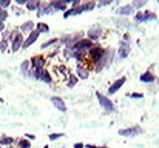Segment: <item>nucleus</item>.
<instances>
[{"instance_id":"obj_1","label":"nucleus","mask_w":159,"mask_h":148,"mask_svg":"<svg viewBox=\"0 0 159 148\" xmlns=\"http://www.w3.org/2000/svg\"><path fill=\"white\" fill-rule=\"evenodd\" d=\"M114 56H116V49H111V48L105 49V52H104V56L101 57V60L93 66V68H94V73H101L102 70H105L107 66H110L111 62H113V59H114Z\"/></svg>"},{"instance_id":"obj_2","label":"nucleus","mask_w":159,"mask_h":148,"mask_svg":"<svg viewBox=\"0 0 159 148\" xmlns=\"http://www.w3.org/2000/svg\"><path fill=\"white\" fill-rule=\"evenodd\" d=\"M133 20L136 23H147V22H152V20H158V16L153 11H138L133 16Z\"/></svg>"},{"instance_id":"obj_3","label":"nucleus","mask_w":159,"mask_h":148,"mask_svg":"<svg viewBox=\"0 0 159 148\" xmlns=\"http://www.w3.org/2000/svg\"><path fill=\"white\" fill-rule=\"evenodd\" d=\"M96 97H98V102H99L101 108L105 111L107 114H110V113L114 111V103L111 102V99L108 97V96L102 94V93H99V91H96Z\"/></svg>"},{"instance_id":"obj_4","label":"nucleus","mask_w":159,"mask_h":148,"mask_svg":"<svg viewBox=\"0 0 159 148\" xmlns=\"http://www.w3.org/2000/svg\"><path fill=\"white\" fill-rule=\"evenodd\" d=\"M105 49L107 48H104V47H101V45H94L93 48L90 49L88 52H87V57L91 60V63H93V66L101 60V57L104 56V52H105Z\"/></svg>"},{"instance_id":"obj_5","label":"nucleus","mask_w":159,"mask_h":148,"mask_svg":"<svg viewBox=\"0 0 159 148\" xmlns=\"http://www.w3.org/2000/svg\"><path fill=\"white\" fill-rule=\"evenodd\" d=\"M94 45H96V43L90 42L87 37H82V39H79V40L74 43V47H71V48L74 49V51H77V52H88Z\"/></svg>"},{"instance_id":"obj_6","label":"nucleus","mask_w":159,"mask_h":148,"mask_svg":"<svg viewBox=\"0 0 159 148\" xmlns=\"http://www.w3.org/2000/svg\"><path fill=\"white\" fill-rule=\"evenodd\" d=\"M23 40H25V36H23L22 33L17 31L16 36H14V39L9 42V49H11V52H19V51H22Z\"/></svg>"},{"instance_id":"obj_7","label":"nucleus","mask_w":159,"mask_h":148,"mask_svg":"<svg viewBox=\"0 0 159 148\" xmlns=\"http://www.w3.org/2000/svg\"><path fill=\"white\" fill-rule=\"evenodd\" d=\"M142 133H144V130H142L139 125H134V127H128V128L119 130V136H124V137H136V136H141Z\"/></svg>"},{"instance_id":"obj_8","label":"nucleus","mask_w":159,"mask_h":148,"mask_svg":"<svg viewBox=\"0 0 159 148\" xmlns=\"http://www.w3.org/2000/svg\"><path fill=\"white\" fill-rule=\"evenodd\" d=\"M30 63H31V70H45L47 59L43 56H33L30 59Z\"/></svg>"},{"instance_id":"obj_9","label":"nucleus","mask_w":159,"mask_h":148,"mask_svg":"<svg viewBox=\"0 0 159 148\" xmlns=\"http://www.w3.org/2000/svg\"><path fill=\"white\" fill-rule=\"evenodd\" d=\"M56 11L51 6V2H40V6L37 9V17H43V16H50V14H54Z\"/></svg>"},{"instance_id":"obj_10","label":"nucleus","mask_w":159,"mask_h":148,"mask_svg":"<svg viewBox=\"0 0 159 148\" xmlns=\"http://www.w3.org/2000/svg\"><path fill=\"white\" fill-rule=\"evenodd\" d=\"M101 36H102V28L101 26H93L87 31V39L93 43H96L101 39Z\"/></svg>"},{"instance_id":"obj_11","label":"nucleus","mask_w":159,"mask_h":148,"mask_svg":"<svg viewBox=\"0 0 159 148\" xmlns=\"http://www.w3.org/2000/svg\"><path fill=\"white\" fill-rule=\"evenodd\" d=\"M74 71H76V77H77L79 80H87V79L90 77V70H88L84 63H77Z\"/></svg>"},{"instance_id":"obj_12","label":"nucleus","mask_w":159,"mask_h":148,"mask_svg":"<svg viewBox=\"0 0 159 148\" xmlns=\"http://www.w3.org/2000/svg\"><path fill=\"white\" fill-rule=\"evenodd\" d=\"M130 52H131V45L130 43H127V42H120L119 43V49H117V57L120 59V60H124V59H127L128 56H130Z\"/></svg>"},{"instance_id":"obj_13","label":"nucleus","mask_w":159,"mask_h":148,"mask_svg":"<svg viewBox=\"0 0 159 148\" xmlns=\"http://www.w3.org/2000/svg\"><path fill=\"white\" fill-rule=\"evenodd\" d=\"M39 37H40V34H39L36 29H34L33 33H30V34L25 37V40H23V47H22V51H23V49H28L30 47H31V45H33V43H36V42L39 40Z\"/></svg>"},{"instance_id":"obj_14","label":"nucleus","mask_w":159,"mask_h":148,"mask_svg":"<svg viewBox=\"0 0 159 148\" xmlns=\"http://www.w3.org/2000/svg\"><path fill=\"white\" fill-rule=\"evenodd\" d=\"M125 80H127L125 77H119L117 80H114V82L110 85L108 91H107V93H108V96H113V94H116V93H117V91H119V90H120L124 85H125Z\"/></svg>"},{"instance_id":"obj_15","label":"nucleus","mask_w":159,"mask_h":148,"mask_svg":"<svg viewBox=\"0 0 159 148\" xmlns=\"http://www.w3.org/2000/svg\"><path fill=\"white\" fill-rule=\"evenodd\" d=\"M51 103H53L54 108H56L57 111H60V113H66V111H68L66 103L63 102V99L59 97V96H53V97H51Z\"/></svg>"},{"instance_id":"obj_16","label":"nucleus","mask_w":159,"mask_h":148,"mask_svg":"<svg viewBox=\"0 0 159 148\" xmlns=\"http://www.w3.org/2000/svg\"><path fill=\"white\" fill-rule=\"evenodd\" d=\"M116 14L117 16H124V17H128V16H134L136 14V11H134V8L128 3V5H122V6H119L117 9H116Z\"/></svg>"},{"instance_id":"obj_17","label":"nucleus","mask_w":159,"mask_h":148,"mask_svg":"<svg viewBox=\"0 0 159 148\" xmlns=\"http://www.w3.org/2000/svg\"><path fill=\"white\" fill-rule=\"evenodd\" d=\"M34 29H36V23H34L33 20H26V22H23V23L20 25L19 33H22V34H30V33H33Z\"/></svg>"},{"instance_id":"obj_18","label":"nucleus","mask_w":159,"mask_h":148,"mask_svg":"<svg viewBox=\"0 0 159 148\" xmlns=\"http://www.w3.org/2000/svg\"><path fill=\"white\" fill-rule=\"evenodd\" d=\"M68 5H70V0H53L51 2L54 11H62V12H65L68 9Z\"/></svg>"},{"instance_id":"obj_19","label":"nucleus","mask_w":159,"mask_h":148,"mask_svg":"<svg viewBox=\"0 0 159 148\" xmlns=\"http://www.w3.org/2000/svg\"><path fill=\"white\" fill-rule=\"evenodd\" d=\"M20 74L26 79H31V63H30V60H23L20 63Z\"/></svg>"},{"instance_id":"obj_20","label":"nucleus","mask_w":159,"mask_h":148,"mask_svg":"<svg viewBox=\"0 0 159 148\" xmlns=\"http://www.w3.org/2000/svg\"><path fill=\"white\" fill-rule=\"evenodd\" d=\"M139 80L142 83H153V82H156V76L153 73H150V71H145L144 74L139 76Z\"/></svg>"},{"instance_id":"obj_21","label":"nucleus","mask_w":159,"mask_h":148,"mask_svg":"<svg viewBox=\"0 0 159 148\" xmlns=\"http://www.w3.org/2000/svg\"><path fill=\"white\" fill-rule=\"evenodd\" d=\"M84 14L82 12V8L77 6V8H68L65 12H63V19H68V17H74V16H80Z\"/></svg>"},{"instance_id":"obj_22","label":"nucleus","mask_w":159,"mask_h":148,"mask_svg":"<svg viewBox=\"0 0 159 148\" xmlns=\"http://www.w3.org/2000/svg\"><path fill=\"white\" fill-rule=\"evenodd\" d=\"M12 144H16V139L14 137L6 136V134H2L0 136V147H11Z\"/></svg>"},{"instance_id":"obj_23","label":"nucleus","mask_w":159,"mask_h":148,"mask_svg":"<svg viewBox=\"0 0 159 148\" xmlns=\"http://www.w3.org/2000/svg\"><path fill=\"white\" fill-rule=\"evenodd\" d=\"M39 6H40V2H37V0H28V3H26L25 8H26L28 12H37Z\"/></svg>"},{"instance_id":"obj_24","label":"nucleus","mask_w":159,"mask_h":148,"mask_svg":"<svg viewBox=\"0 0 159 148\" xmlns=\"http://www.w3.org/2000/svg\"><path fill=\"white\" fill-rule=\"evenodd\" d=\"M36 31L42 36V34H48L50 33V26H48V23H45V22H39V23H36Z\"/></svg>"},{"instance_id":"obj_25","label":"nucleus","mask_w":159,"mask_h":148,"mask_svg":"<svg viewBox=\"0 0 159 148\" xmlns=\"http://www.w3.org/2000/svg\"><path fill=\"white\" fill-rule=\"evenodd\" d=\"M40 82H43V83H47V85H51L54 80H53V76H51V73L45 68L43 71H42V77H40Z\"/></svg>"},{"instance_id":"obj_26","label":"nucleus","mask_w":159,"mask_h":148,"mask_svg":"<svg viewBox=\"0 0 159 148\" xmlns=\"http://www.w3.org/2000/svg\"><path fill=\"white\" fill-rule=\"evenodd\" d=\"M62 56L65 57V60H74V49L70 48V47H65V48L60 49Z\"/></svg>"},{"instance_id":"obj_27","label":"nucleus","mask_w":159,"mask_h":148,"mask_svg":"<svg viewBox=\"0 0 159 148\" xmlns=\"http://www.w3.org/2000/svg\"><path fill=\"white\" fill-rule=\"evenodd\" d=\"M80 8H82V12H90L96 8V2H82Z\"/></svg>"},{"instance_id":"obj_28","label":"nucleus","mask_w":159,"mask_h":148,"mask_svg":"<svg viewBox=\"0 0 159 148\" xmlns=\"http://www.w3.org/2000/svg\"><path fill=\"white\" fill-rule=\"evenodd\" d=\"M147 3H148L147 0H133V2H131L130 5H131V6L134 8V11L138 12V11H141V9H142V8H144V6H145Z\"/></svg>"},{"instance_id":"obj_29","label":"nucleus","mask_w":159,"mask_h":148,"mask_svg":"<svg viewBox=\"0 0 159 148\" xmlns=\"http://www.w3.org/2000/svg\"><path fill=\"white\" fill-rule=\"evenodd\" d=\"M16 145L17 148H31V142L25 137H20V139H16Z\"/></svg>"},{"instance_id":"obj_30","label":"nucleus","mask_w":159,"mask_h":148,"mask_svg":"<svg viewBox=\"0 0 159 148\" xmlns=\"http://www.w3.org/2000/svg\"><path fill=\"white\" fill-rule=\"evenodd\" d=\"M77 82H79V79L76 77V74H70L68 79H66V87L68 88H74L77 85Z\"/></svg>"},{"instance_id":"obj_31","label":"nucleus","mask_w":159,"mask_h":148,"mask_svg":"<svg viewBox=\"0 0 159 148\" xmlns=\"http://www.w3.org/2000/svg\"><path fill=\"white\" fill-rule=\"evenodd\" d=\"M59 43V37H54V39H50V40H47L45 43H42V47H40V49H48L51 48V47H54V45H57Z\"/></svg>"},{"instance_id":"obj_32","label":"nucleus","mask_w":159,"mask_h":148,"mask_svg":"<svg viewBox=\"0 0 159 148\" xmlns=\"http://www.w3.org/2000/svg\"><path fill=\"white\" fill-rule=\"evenodd\" d=\"M9 49V42L5 39H0V52H6Z\"/></svg>"},{"instance_id":"obj_33","label":"nucleus","mask_w":159,"mask_h":148,"mask_svg":"<svg viewBox=\"0 0 159 148\" xmlns=\"http://www.w3.org/2000/svg\"><path fill=\"white\" fill-rule=\"evenodd\" d=\"M8 17H9V12H8L6 9H2V8H0V22H2V23H6Z\"/></svg>"},{"instance_id":"obj_34","label":"nucleus","mask_w":159,"mask_h":148,"mask_svg":"<svg viewBox=\"0 0 159 148\" xmlns=\"http://www.w3.org/2000/svg\"><path fill=\"white\" fill-rule=\"evenodd\" d=\"M11 6H12L11 0H0V8H2V9H6V11H8Z\"/></svg>"},{"instance_id":"obj_35","label":"nucleus","mask_w":159,"mask_h":148,"mask_svg":"<svg viewBox=\"0 0 159 148\" xmlns=\"http://www.w3.org/2000/svg\"><path fill=\"white\" fill-rule=\"evenodd\" d=\"M65 134L63 133H51L50 136H48V139L50 141H57V139H60V137H63Z\"/></svg>"},{"instance_id":"obj_36","label":"nucleus","mask_w":159,"mask_h":148,"mask_svg":"<svg viewBox=\"0 0 159 148\" xmlns=\"http://www.w3.org/2000/svg\"><path fill=\"white\" fill-rule=\"evenodd\" d=\"M127 96H128V97H131V99H142L144 97V94H142V93H128Z\"/></svg>"},{"instance_id":"obj_37","label":"nucleus","mask_w":159,"mask_h":148,"mask_svg":"<svg viewBox=\"0 0 159 148\" xmlns=\"http://www.w3.org/2000/svg\"><path fill=\"white\" fill-rule=\"evenodd\" d=\"M12 12H14L16 16H22V14H23V11H22V8L19 9V6H17V5H14V6H12Z\"/></svg>"},{"instance_id":"obj_38","label":"nucleus","mask_w":159,"mask_h":148,"mask_svg":"<svg viewBox=\"0 0 159 148\" xmlns=\"http://www.w3.org/2000/svg\"><path fill=\"white\" fill-rule=\"evenodd\" d=\"M80 5H82L80 0H73V2H70V8H77V6H80Z\"/></svg>"},{"instance_id":"obj_39","label":"nucleus","mask_w":159,"mask_h":148,"mask_svg":"<svg viewBox=\"0 0 159 148\" xmlns=\"http://www.w3.org/2000/svg\"><path fill=\"white\" fill-rule=\"evenodd\" d=\"M111 3H113L111 0H102V2L96 3V6H108V5H111Z\"/></svg>"},{"instance_id":"obj_40","label":"nucleus","mask_w":159,"mask_h":148,"mask_svg":"<svg viewBox=\"0 0 159 148\" xmlns=\"http://www.w3.org/2000/svg\"><path fill=\"white\" fill-rule=\"evenodd\" d=\"M26 3H28V0H16L14 5H17V6H26Z\"/></svg>"},{"instance_id":"obj_41","label":"nucleus","mask_w":159,"mask_h":148,"mask_svg":"<svg viewBox=\"0 0 159 148\" xmlns=\"http://www.w3.org/2000/svg\"><path fill=\"white\" fill-rule=\"evenodd\" d=\"M130 40H131V36L130 34H125L124 39H122V42H127V43H130Z\"/></svg>"},{"instance_id":"obj_42","label":"nucleus","mask_w":159,"mask_h":148,"mask_svg":"<svg viewBox=\"0 0 159 148\" xmlns=\"http://www.w3.org/2000/svg\"><path fill=\"white\" fill-rule=\"evenodd\" d=\"M85 148H108V147H99V145H93V144H87Z\"/></svg>"},{"instance_id":"obj_43","label":"nucleus","mask_w":159,"mask_h":148,"mask_svg":"<svg viewBox=\"0 0 159 148\" xmlns=\"http://www.w3.org/2000/svg\"><path fill=\"white\" fill-rule=\"evenodd\" d=\"M73 148H85V144H82V142H77V144H74Z\"/></svg>"},{"instance_id":"obj_44","label":"nucleus","mask_w":159,"mask_h":148,"mask_svg":"<svg viewBox=\"0 0 159 148\" xmlns=\"http://www.w3.org/2000/svg\"><path fill=\"white\" fill-rule=\"evenodd\" d=\"M25 136H26V137H25V139H28V141H30V142H31V141H34V139H36V136H34V134H25Z\"/></svg>"},{"instance_id":"obj_45","label":"nucleus","mask_w":159,"mask_h":148,"mask_svg":"<svg viewBox=\"0 0 159 148\" xmlns=\"http://www.w3.org/2000/svg\"><path fill=\"white\" fill-rule=\"evenodd\" d=\"M5 29H6V25H5V23H2V22H0V34H2V33H3V31H5Z\"/></svg>"},{"instance_id":"obj_46","label":"nucleus","mask_w":159,"mask_h":148,"mask_svg":"<svg viewBox=\"0 0 159 148\" xmlns=\"http://www.w3.org/2000/svg\"><path fill=\"white\" fill-rule=\"evenodd\" d=\"M0 39H2V34H0Z\"/></svg>"},{"instance_id":"obj_47","label":"nucleus","mask_w":159,"mask_h":148,"mask_svg":"<svg viewBox=\"0 0 159 148\" xmlns=\"http://www.w3.org/2000/svg\"><path fill=\"white\" fill-rule=\"evenodd\" d=\"M158 5H159V0H158Z\"/></svg>"},{"instance_id":"obj_48","label":"nucleus","mask_w":159,"mask_h":148,"mask_svg":"<svg viewBox=\"0 0 159 148\" xmlns=\"http://www.w3.org/2000/svg\"><path fill=\"white\" fill-rule=\"evenodd\" d=\"M0 90H2V88H0Z\"/></svg>"}]
</instances>
